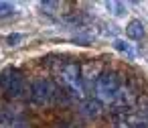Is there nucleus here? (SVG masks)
Listing matches in <instances>:
<instances>
[{"label": "nucleus", "mask_w": 148, "mask_h": 128, "mask_svg": "<svg viewBox=\"0 0 148 128\" xmlns=\"http://www.w3.org/2000/svg\"><path fill=\"white\" fill-rule=\"evenodd\" d=\"M95 96L97 100L106 102V104H112V102H118V98L122 96V85H120V79L114 75V73H106L97 79L95 83Z\"/></svg>", "instance_id": "obj_1"}, {"label": "nucleus", "mask_w": 148, "mask_h": 128, "mask_svg": "<svg viewBox=\"0 0 148 128\" xmlns=\"http://www.w3.org/2000/svg\"><path fill=\"white\" fill-rule=\"evenodd\" d=\"M59 79H61V85H63L67 92H71V96L81 98V96L85 94V89H83V79H81V71H79V67H77L75 63L63 65L61 71H59Z\"/></svg>", "instance_id": "obj_2"}, {"label": "nucleus", "mask_w": 148, "mask_h": 128, "mask_svg": "<svg viewBox=\"0 0 148 128\" xmlns=\"http://www.w3.org/2000/svg\"><path fill=\"white\" fill-rule=\"evenodd\" d=\"M0 85H2L6 89V94H10L12 98H21L27 92V83H25L23 75L18 71H12V69H8V71H4L0 75Z\"/></svg>", "instance_id": "obj_3"}, {"label": "nucleus", "mask_w": 148, "mask_h": 128, "mask_svg": "<svg viewBox=\"0 0 148 128\" xmlns=\"http://www.w3.org/2000/svg\"><path fill=\"white\" fill-rule=\"evenodd\" d=\"M53 94H55V89H53L51 81H47V79H35L31 83V98L39 106L49 104L53 100Z\"/></svg>", "instance_id": "obj_4"}, {"label": "nucleus", "mask_w": 148, "mask_h": 128, "mask_svg": "<svg viewBox=\"0 0 148 128\" xmlns=\"http://www.w3.org/2000/svg\"><path fill=\"white\" fill-rule=\"evenodd\" d=\"M144 33H146V31H144V25H142L140 21H136V19L126 25V35H128L130 39H134V41H140V39L144 37Z\"/></svg>", "instance_id": "obj_5"}, {"label": "nucleus", "mask_w": 148, "mask_h": 128, "mask_svg": "<svg viewBox=\"0 0 148 128\" xmlns=\"http://www.w3.org/2000/svg\"><path fill=\"white\" fill-rule=\"evenodd\" d=\"M108 10H110V14H114V17H124V12H126V6L122 4V2H106L103 4Z\"/></svg>", "instance_id": "obj_6"}, {"label": "nucleus", "mask_w": 148, "mask_h": 128, "mask_svg": "<svg viewBox=\"0 0 148 128\" xmlns=\"http://www.w3.org/2000/svg\"><path fill=\"white\" fill-rule=\"evenodd\" d=\"M114 47H116V49H118L120 53H124V55H128L130 59H134V57H136V53H134V49H132V47H130V45H128L126 41H120V39H118V41H114Z\"/></svg>", "instance_id": "obj_7"}, {"label": "nucleus", "mask_w": 148, "mask_h": 128, "mask_svg": "<svg viewBox=\"0 0 148 128\" xmlns=\"http://www.w3.org/2000/svg\"><path fill=\"white\" fill-rule=\"evenodd\" d=\"M14 14V6L10 2H0V19H8Z\"/></svg>", "instance_id": "obj_8"}, {"label": "nucleus", "mask_w": 148, "mask_h": 128, "mask_svg": "<svg viewBox=\"0 0 148 128\" xmlns=\"http://www.w3.org/2000/svg\"><path fill=\"white\" fill-rule=\"evenodd\" d=\"M83 110H85L87 116H97L99 114V104L97 102H85L83 104Z\"/></svg>", "instance_id": "obj_9"}, {"label": "nucleus", "mask_w": 148, "mask_h": 128, "mask_svg": "<svg viewBox=\"0 0 148 128\" xmlns=\"http://www.w3.org/2000/svg\"><path fill=\"white\" fill-rule=\"evenodd\" d=\"M23 39H25L23 35H8V39H6V41H8V43H10L12 47H16V45H18V43H21Z\"/></svg>", "instance_id": "obj_10"}]
</instances>
